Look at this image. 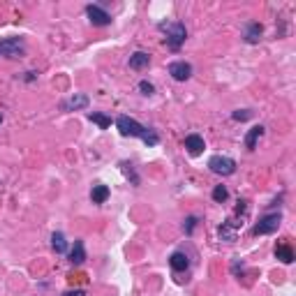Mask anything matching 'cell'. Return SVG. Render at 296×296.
Returning <instances> with one entry per match:
<instances>
[{"label":"cell","instance_id":"1","mask_svg":"<svg viewBox=\"0 0 296 296\" xmlns=\"http://www.w3.org/2000/svg\"><path fill=\"white\" fill-rule=\"evenodd\" d=\"M157 28L167 35L164 40H167V47H169L171 51H178V49L183 47V42H185V37H187V31H185V26H183L181 21H174V24L162 21Z\"/></svg>","mask_w":296,"mask_h":296},{"label":"cell","instance_id":"2","mask_svg":"<svg viewBox=\"0 0 296 296\" xmlns=\"http://www.w3.org/2000/svg\"><path fill=\"white\" fill-rule=\"evenodd\" d=\"M116 127H118V132H121L123 137H139V139L146 134V130H148V127H144L141 123L130 118V116H118V118H116Z\"/></svg>","mask_w":296,"mask_h":296},{"label":"cell","instance_id":"3","mask_svg":"<svg viewBox=\"0 0 296 296\" xmlns=\"http://www.w3.org/2000/svg\"><path fill=\"white\" fill-rule=\"evenodd\" d=\"M208 169L213 174H220V176H231L236 171V162L227 155H213L208 160Z\"/></svg>","mask_w":296,"mask_h":296},{"label":"cell","instance_id":"4","mask_svg":"<svg viewBox=\"0 0 296 296\" xmlns=\"http://www.w3.org/2000/svg\"><path fill=\"white\" fill-rule=\"evenodd\" d=\"M0 56H5V58L24 56V40L21 37H5V40H0Z\"/></svg>","mask_w":296,"mask_h":296},{"label":"cell","instance_id":"5","mask_svg":"<svg viewBox=\"0 0 296 296\" xmlns=\"http://www.w3.org/2000/svg\"><path fill=\"white\" fill-rule=\"evenodd\" d=\"M280 222H282V215H280V213L264 215V218L257 222V227H254V236H264V234H273V231H278Z\"/></svg>","mask_w":296,"mask_h":296},{"label":"cell","instance_id":"6","mask_svg":"<svg viewBox=\"0 0 296 296\" xmlns=\"http://www.w3.org/2000/svg\"><path fill=\"white\" fill-rule=\"evenodd\" d=\"M86 14H88L93 26H109L111 24V14L107 12V10H102L100 5H88L86 7Z\"/></svg>","mask_w":296,"mask_h":296},{"label":"cell","instance_id":"7","mask_svg":"<svg viewBox=\"0 0 296 296\" xmlns=\"http://www.w3.org/2000/svg\"><path fill=\"white\" fill-rule=\"evenodd\" d=\"M169 74L176 79V81H187V79L192 77V65L185 61H176L169 65Z\"/></svg>","mask_w":296,"mask_h":296},{"label":"cell","instance_id":"8","mask_svg":"<svg viewBox=\"0 0 296 296\" xmlns=\"http://www.w3.org/2000/svg\"><path fill=\"white\" fill-rule=\"evenodd\" d=\"M238 229H243V222L227 220V222H222V227H220V238L227 241V243H234L236 236H238Z\"/></svg>","mask_w":296,"mask_h":296},{"label":"cell","instance_id":"9","mask_svg":"<svg viewBox=\"0 0 296 296\" xmlns=\"http://www.w3.org/2000/svg\"><path fill=\"white\" fill-rule=\"evenodd\" d=\"M84 107H88V97L81 95V93H77V95L67 97L65 102L61 104L63 111H77V109H84Z\"/></svg>","mask_w":296,"mask_h":296},{"label":"cell","instance_id":"10","mask_svg":"<svg viewBox=\"0 0 296 296\" xmlns=\"http://www.w3.org/2000/svg\"><path fill=\"white\" fill-rule=\"evenodd\" d=\"M185 148H187L190 155H201L206 146H204V139H201L199 134H187L185 137Z\"/></svg>","mask_w":296,"mask_h":296},{"label":"cell","instance_id":"11","mask_svg":"<svg viewBox=\"0 0 296 296\" xmlns=\"http://www.w3.org/2000/svg\"><path fill=\"white\" fill-rule=\"evenodd\" d=\"M261 33H264V28H261V24H257V21H252V24L245 26V42L248 44H257L261 40Z\"/></svg>","mask_w":296,"mask_h":296},{"label":"cell","instance_id":"12","mask_svg":"<svg viewBox=\"0 0 296 296\" xmlns=\"http://www.w3.org/2000/svg\"><path fill=\"white\" fill-rule=\"evenodd\" d=\"M169 266L174 268L176 273H183L187 271V266H190V259H187V254L185 252H174L169 257Z\"/></svg>","mask_w":296,"mask_h":296},{"label":"cell","instance_id":"13","mask_svg":"<svg viewBox=\"0 0 296 296\" xmlns=\"http://www.w3.org/2000/svg\"><path fill=\"white\" fill-rule=\"evenodd\" d=\"M148 63H151V56L146 54V51H134L130 56V67L132 70H144V67H148Z\"/></svg>","mask_w":296,"mask_h":296},{"label":"cell","instance_id":"14","mask_svg":"<svg viewBox=\"0 0 296 296\" xmlns=\"http://www.w3.org/2000/svg\"><path fill=\"white\" fill-rule=\"evenodd\" d=\"M107 199H109V187L102 185V183L93 185V190H91V201L93 204H104Z\"/></svg>","mask_w":296,"mask_h":296},{"label":"cell","instance_id":"15","mask_svg":"<svg viewBox=\"0 0 296 296\" xmlns=\"http://www.w3.org/2000/svg\"><path fill=\"white\" fill-rule=\"evenodd\" d=\"M275 257H278L282 264H291V261H294V250H291L289 243H280V245H275Z\"/></svg>","mask_w":296,"mask_h":296},{"label":"cell","instance_id":"16","mask_svg":"<svg viewBox=\"0 0 296 296\" xmlns=\"http://www.w3.org/2000/svg\"><path fill=\"white\" fill-rule=\"evenodd\" d=\"M70 261H72V266H81L86 261V250L81 241H74V248L70 250Z\"/></svg>","mask_w":296,"mask_h":296},{"label":"cell","instance_id":"17","mask_svg":"<svg viewBox=\"0 0 296 296\" xmlns=\"http://www.w3.org/2000/svg\"><path fill=\"white\" fill-rule=\"evenodd\" d=\"M264 132H266L264 125H254L252 130L248 132V137H245V146H248L250 151H254V146H257V141L264 137Z\"/></svg>","mask_w":296,"mask_h":296},{"label":"cell","instance_id":"18","mask_svg":"<svg viewBox=\"0 0 296 296\" xmlns=\"http://www.w3.org/2000/svg\"><path fill=\"white\" fill-rule=\"evenodd\" d=\"M51 248L58 254L67 252V241H65V236H63V231H54V234H51Z\"/></svg>","mask_w":296,"mask_h":296},{"label":"cell","instance_id":"19","mask_svg":"<svg viewBox=\"0 0 296 296\" xmlns=\"http://www.w3.org/2000/svg\"><path fill=\"white\" fill-rule=\"evenodd\" d=\"M88 118H91L93 123H97V125H100V130H107V127L111 125V118H109V116L97 114V111H91V114H88Z\"/></svg>","mask_w":296,"mask_h":296},{"label":"cell","instance_id":"20","mask_svg":"<svg viewBox=\"0 0 296 296\" xmlns=\"http://www.w3.org/2000/svg\"><path fill=\"white\" fill-rule=\"evenodd\" d=\"M227 197H229L227 187H224V185H215V190H213V201H218V204H224V201H227Z\"/></svg>","mask_w":296,"mask_h":296},{"label":"cell","instance_id":"21","mask_svg":"<svg viewBox=\"0 0 296 296\" xmlns=\"http://www.w3.org/2000/svg\"><path fill=\"white\" fill-rule=\"evenodd\" d=\"M141 141H144L146 146H157V144H160V137H157L153 130H146V134L141 137Z\"/></svg>","mask_w":296,"mask_h":296},{"label":"cell","instance_id":"22","mask_svg":"<svg viewBox=\"0 0 296 296\" xmlns=\"http://www.w3.org/2000/svg\"><path fill=\"white\" fill-rule=\"evenodd\" d=\"M123 167V171H125V176L127 178H130V181H132V185H139V176L134 174V169H132V164H127V162H123L121 164Z\"/></svg>","mask_w":296,"mask_h":296},{"label":"cell","instance_id":"23","mask_svg":"<svg viewBox=\"0 0 296 296\" xmlns=\"http://www.w3.org/2000/svg\"><path fill=\"white\" fill-rule=\"evenodd\" d=\"M250 116H252V111H250V109H236L234 111V114H231V118H234V121H248V118H250Z\"/></svg>","mask_w":296,"mask_h":296},{"label":"cell","instance_id":"24","mask_svg":"<svg viewBox=\"0 0 296 296\" xmlns=\"http://www.w3.org/2000/svg\"><path fill=\"white\" fill-rule=\"evenodd\" d=\"M139 91L144 93V95H153L155 88H153V84H148V81H139Z\"/></svg>","mask_w":296,"mask_h":296},{"label":"cell","instance_id":"25","mask_svg":"<svg viewBox=\"0 0 296 296\" xmlns=\"http://www.w3.org/2000/svg\"><path fill=\"white\" fill-rule=\"evenodd\" d=\"M194 224H197V218H194V215H190V218L185 220V234H192Z\"/></svg>","mask_w":296,"mask_h":296},{"label":"cell","instance_id":"26","mask_svg":"<svg viewBox=\"0 0 296 296\" xmlns=\"http://www.w3.org/2000/svg\"><path fill=\"white\" fill-rule=\"evenodd\" d=\"M63 296H86V294H84V291H81V289H74V291H65V294H63Z\"/></svg>","mask_w":296,"mask_h":296},{"label":"cell","instance_id":"27","mask_svg":"<svg viewBox=\"0 0 296 296\" xmlns=\"http://www.w3.org/2000/svg\"><path fill=\"white\" fill-rule=\"evenodd\" d=\"M0 123H3V116H0Z\"/></svg>","mask_w":296,"mask_h":296}]
</instances>
